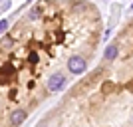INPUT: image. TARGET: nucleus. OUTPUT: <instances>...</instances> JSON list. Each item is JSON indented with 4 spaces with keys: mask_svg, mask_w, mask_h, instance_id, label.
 Here are the masks:
<instances>
[{
    "mask_svg": "<svg viewBox=\"0 0 133 127\" xmlns=\"http://www.w3.org/2000/svg\"><path fill=\"white\" fill-rule=\"evenodd\" d=\"M2 46H4V48H10V40L6 38V40H4V42H2Z\"/></svg>",
    "mask_w": 133,
    "mask_h": 127,
    "instance_id": "obj_8",
    "label": "nucleus"
},
{
    "mask_svg": "<svg viewBox=\"0 0 133 127\" xmlns=\"http://www.w3.org/2000/svg\"><path fill=\"white\" fill-rule=\"evenodd\" d=\"M131 8H133V4H131Z\"/></svg>",
    "mask_w": 133,
    "mask_h": 127,
    "instance_id": "obj_9",
    "label": "nucleus"
},
{
    "mask_svg": "<svg viewBox=\"0 0 133 127\" xmlns=\"http://www.w3.org/2000/svg\"><path fill=\"white\" fill-rule=\"evenodd\" d=\"M68 70L72 73H83L85 72V60L79 58V56H72L70 62H68Z\"/></svg>",
    "mask_w": 133,
    "mask_h": 127,
    "instance_id": "obj_1",
    "label": "nucleus"
},
{
    "mask_svg": "<svg viewBox=\"0 0 133 127\" xmlns=\"http://www.w3.org/2000/svg\"><path fill=\"white\" fill-rule=\"evenodd\" d=\"M6 28H8V20H0V34L4 32Z\"/></svg>",
    "mask_w": 133,
    "mask_h": 127,
    "instance_id": "obj_7",
    "label": "nucleus"
},
{
    "mask_svg": "<svg viewBox=\"0 0 133 127\" xmlns=\"http://www.w3.org/2000/svg\"><path fill=\"white\" fill-rule=\"evenodd\" d=\"M64 85H66V77L62 73H54L52 77H48V89L50 91H60Z\"/></svg>",
    "mask_w": 133,
    "mask_h": 127,
    "instance_id": "obj_2",
    "label": "nucleus"
},
{
    "mask_svg": "<svg viewBox=\"0 0 133 127\" xmlns=\"http://www.w3.org/2000/svg\"><path fill=\"white\" fill-rule=\"evenodd\" d=\"M117 58V46H107L105 50V60L107 62H113Z\"/></svg>",
    "mask_w": 133,
    "mask_h": 127,
    "instance_id": "obj_4",
    "label": "nucleus"
},
{
    "mask_svg": "<svg viewBox=\"0 0 133 127\" xmlns=\"http://www.w3.org/2000/svg\"><path fill=\"white\" fill-rule=\"evenodd\" d=\"M24 119H26V111H24V109L14 111V113H12V117H10V121L14 123V125H20V123H22Z\"/></svg>",
    "mask_w": 133,
    "mask_h": 127,
    "instance_id": "obj_3",
    "label": "nucleus"
},
{
    "mask_svg": "<svg viewBox=\"0 0 133 127\" xmlns=\"http://www.w3.org/2000/svg\"><path fill=\"white\" fill-rule=\"evenodd\" d=\"M28 62H30V64H36V62H38V54H36V52H30V56H28Z\"/></svg>",
    "mask_w": 133,
    "mask_h": 127,
    "instance_id": "obj_6",
    "label": "nucleus"
},
{
    "mask_svg": "<svg viewBox=\"0 0 133 127\" xmlns=\"http://www.w3.org/2000/svg\"><path fill=\"white\" fill-rule=\"evenodd\" d=\"M38 16H40V10H38V8H34V10H30V14H28V18H30V20H36Z\"/></svg>",
    "mask_w": 133,
    "mask_h": 127,
    "instance_id": "obj_5",
    "label": "nucleus"
},
{
    "mask_svg": "<svg viewBox=\"0 0 133 127\" xmlns=\"http://www.w3.org/2000/svg\"><path fill=\"white\" fill-rule=\"evenodd\" d=\"M28 2H30V0H28Z\"/></svg>",
    "mask_w": 133,
    "mask_h": 127,
    "instance_id": "obj_10",
    "label": "nucleus"
}]
</instances>
